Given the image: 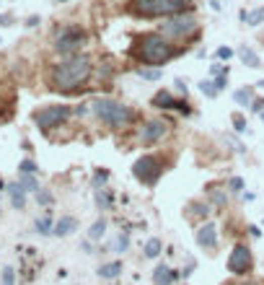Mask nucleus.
Wrapping results in <instances>:
<instances>
[{"label": "nucleus", "mask_w": 264, "mask_h": 285, "mask_svg": "<svg viewBox=\"0 0 264 285\" xmlns=\"http://www.w3.org/2000/svg\"><path fill=\"white\" fill-rule=\"evenodd\" d=\"M215 86H217V91H223L228 86V75H215Z\"/></svg>", "instance_id": "obj_37"}, {"label": "nucleus", "mask_w": 264, "mask_h": 285, "mask_svg": "<svg viewBox=\"0 0 264 285\" xmlns=\"http://www.w3.org/2000/svg\"><path fill=\"white\" fill-rule=\"evenodd\" d=\"M176 86H179V91L187 96V86H184V80H182V78H176Z\"/></svg>", "instance_id": "obj_40"}, {"label": "nucleus", "mask_w": 264, "mask_h": 285, "mask_svg": "<svg viewBox=\"0 0 264 285\" xmlns=\"http://www.w3.org/2000/svg\"><path fill=\"white\" fill-rule=\"evenodd\" d=\"M6 189H8V197H11V205L16 210H24L26 208V189L21 187V182H11Z\"/></svg>", "instance_id": "obj_12"}, {"label": "nucleus", "mask_w": 264, "mask_h": 285, "mask_svg": "<svg viewBox=\"0 0 264 285\" xmlns=\"http://www.w3.org/2000/svg\"><path fill=\"white\" fill-rule=\"evenodd\" d=\"M34 194H36V202H39V205H44V208H50V205L55 202V197H52V192H50V189H41V187H39Z\"/></svg>", "instance_id": "obj_24"}, {"label": "nucleus", "mask_w": 264, "mask_h": 285, "mask_svg": "<svg viewBox=\"0 0 264 285\" xmlns=\"http://www.w3.org/2000/svg\"><path fill=\"white\" fill-rule=\"evenodd\" d=\"M261 122H264V112H261Z\"/></svg>", "instance_id": "obj_45"}, {"label": "nucleus", "mask_w": 264, "mask_h": 285, "mask_svg": "<svg viewBox=\"0 0 264 285\" xmlns=\"http://www.w3.org/2000/svg\"><path fill=\"white\" fill-rule=\"evenodd\" d=\"M88 42V34L85 29L75 26V24H68V26H60L55 31V50L62 52V55H75L83 45Z\"/></svg>", "instance_id": "obj_6"}, {"label": "nucleus", "mask_w": 264, "mask_h": 285, "mask_svg": "<svg viewBox=\"0 0 264 285\" xmlns=\"http://www.w3.org/2000/svg\"><path fill=\"white\" fill-rule=\"evenodd\" d=\"M189 210H192V215H197V218H207L210 215V205L205 202H189Z\"/></svg>", "instance_id": "obj_27"}, {"label": "nucleus", "mask_w": 264, "mask_h": 285, "mask_svg": "<svg viewBox=\"0 0 264 285\" xmlns=\"http://www.w3.org/2000/svg\"><path fill=\"white\" fill-rule=\"evenodd\" d=\"M0 26H11V18L3 16V13H0Z\"/></svg>", "instance_id": "obj_41"}, {"label": "nucleus", "mask_w": 264, "mask_h": 285, "mask_svg": "<svg viewBox=\"0 0 264 285\" xmlns=\"http://www.w3.org/2000/svg\"><path fill=\"white\" fill-rule=\"evenodd\" d=\"M228 270L236 275V277H246L251 270H254V254L246 244H236L231 257H228Z\"/></svg>", "instance_id": "obj_9"}, {"label": "nucleus", "mask_w": 264, "mask_h": 285, "mask_svg": "<svg viewBox=\"0 0 264 285\" xmlns=\"http://www.w3.org/2000/svg\"><path fill=\"white\" fill-rule=\"evenodd\" d=\"M94 73V62L88 55H70L68 60L57 62L52 73H50V86L55 91H62V94H70L75 89L91 78Z\"/></svg>", "instance_id": "obj_2"}, {"label": "nucleus", "mask_w": 264, "mask_h": 285, "mask_svg": "<svg viewBox=\"0 0 264 285\" xmlns=\"http://www.w3.org/2000/svg\"><path fill=\"white\" fill-rule=\"evenodd\" d=\"M249 233H251V238H259V236H261V231H259L256 226H249Z\"/></svg>", "instance_id": "obj_39"}, {"label": "nucleus", "mask_w": 264, "mask_h": 285, "mask_svg": "<svg viewBox=\"0 0 264 285\" xmlns=\"http://www.w3.org/2000/svg\"><path fill=\"white\" fill-rule=\"evenodd\" d=\"M150 106H156V109H176V106H179V101L171 96V91H163V89H161L158 94H153Z\"/></svg>", "instance_id": "obj_15"}, {"label": "nucleus", "mask_w": 264, "mask_h": 285, "mask_svg": "<svg viewBox=\"0 0 264 285\" xmlns=\"http://www.w3.org/2000/svg\"><path fill=\"white\" fill-rule=\"evenodd\" d=\"M91 112L96 114L99 122H104L109 127H117V130L129 127L132 122L138 119V114H135V109L132 106H127L122 101H114L109 96H99L96 101H91Z\"/></svg>", "instance_id": "obj_4"}, {"label": "nucleus", "mask_w": 264, "mask_h": 285, "mask_svg": "<svg viewBox=\"0 0 264 285\" xmlns=\"http://www.w3.org/2000/svg\"><path fill=\"white\" fill-rule=\"evenodd\" d=\"M34 228H36V233H41V236H50V233H55V223H52V218H50V215H41V218H36Z\"/></svg>", "instance_id": "obj_18"}, {"label": "nucleus", "mask_w": 264, "mask_h": 285, "mask_svg": "<svg viewBox=\"0 0 264 285\" xmlns=\"http://www.w3.org/2000/svg\"><path fill=\"white\" fill-rule=\"evenodd\" d=\"M158 31L168 39H192L200 34V21H197L194 11H184V13H176L163 18V24L158 26Z\"/></svg>", "instance_id": "obj_5"}, {"label": "nucleus", "mask_w": 264, "mask_h": 285, "mask_svg": "<svg viewBox=\"0 0 264 285\" xmlns=\"http://www.w3.org/2000/svg\"><path fill=\"white\" fill-rule=\"evenodd\" d=\"M261 21H264V6H261V8H256L254 13H249L244 24H246V26H261Z\"/></svg>", "instance_id": "obj_26"}, {"label": "nucleus", "mask_w": 264, "mask_h": 285, "mask_svg": "<svg viewBox=\"0 0 264 285\" xmlns=\"http://www.w3.org/2000/svg\"><path fill=\"white\" fill-rule=\"evenodd\" d=\"M75 228H78V218H73V215H62L60 221L55 223V236L65 238V236H70Z\"/></svg>", "instance_id": "obj_14"}, {"label": "nucleus", "mask_w": 264, "mask_h": 285, "mask_svg": "<svg viewBox=\"0 0 264 285\" xmlns=\"http://www.w3.org/2000/svg\"><path fill=\"white\" fill-rule=\"evenodd\" d=\"M60 3H65V0H60Z\"/></svg>", "instance_id": "obj_46"}, {"label": "nucleus", "mask_w": 264, "mask_h": 285, "mask_svg": "<svg viewBox=\"0 0 264 285\" xmlns=\"http://www.w3.org/2000/svg\"><path fill=\"white\" fill-rule=\"evenodd\" d=\"M104 233H106V221H104V218H99V221L91 226V231H88V238H91V241H99Z\"/></svg>", "instance_id": "obj_22"}, {"label": "nucleus", "mask_w": 264, "mask_h": 285, "mask_svg": "<svg viewBox=\"0 0 264 285\" xmlns=\"http://www.w3.org/2000/svg\"><path fill=\"white\" fill-rule=\"evenodd\" d=\"M163 244H161V238H148V244H145V257L148 259H156L161 254Z\"/></svg>", "instance_id": "obj_19"}, {"label": "nucleus", "mask_w": 264, "mask_h": 285, "mask_svg": "<svg viewBox=\"0 0 264 285\" xmlns=\"http://www.w3.org/2000/svg\"><path fill=\"white\" fill-rule=\"evenodd\" d=\"M233 55H236V52H233L231 47H220V50L215 52V57H217V60H226V62H228V60H231Z\"/></svg>", "instance_id": "obj_33"}, {"label": "nucleus", "mask_w": 264, "mask_h": 285, "mask_svg": "<svg viewBox=\"0 0 264 285\" xmlns=\"http://www.w3.org/2000/svg\"><path fill=\"white\" fill-rule=\"evenodd\" d=\"M96 205L101 210H109V208H112V197H109L104 189H96Z\"/></svg>", "instance_id": "obj_29"}, {"label": "nucleus", "mask_w": 264, "mask_h": 285, "mask_svg": "<svg viewBox=\"0 0 264 285\" xmlns=\"http://www.w3.org/2000/svg\"><path fill=\"white\" fill-rule=\"evenodd\" d=\"M166 133H168V122L166 119H148L140 127L138 140H140V145H153V143H158Z\"/></svg>", "instance_id": "obj_10"}, {"label": "nucleus", "mask_w": 264, "mask_h": 285, "mask_svg": "<svg viewBox=\"0 0 264 285\" xmlns=\"http://www.w3.org/2000/svg\"><path fill=\"white\" fill-rule=\"evenodd\" d=\"M233 99H236L238 106H249V104L254 101V91H251V89H238V91L233 94Z\"/></svg>", "instance_id": "obj_20"}, {"label": "nucleus", "mask_w": 264, "mask_h": 285, "mask_svg": "<svg viewBox=\"0 0 264 285\" xmlns=\"http://www.w3.org/2000/svg\"><path fill=\"white\" fill-rule=\"evenodd\" d=\"M88 112H91V104H78V106H75V114H78V117H83V114H88Z\"/></svg>", "instance_id": "obj_38"}, {"label": "nucleus", "mask_w": 264, "mask_h": 285, "mask_svg": "<svg viewBox=\"0 0 264 285\" xmlns=\"http://www.w3.org/2000/svg\"><path fill=\"white\" fill-rule=\"evenodd\" d=\"M3 285H16V272L11 267L3 270Z\"/></svg>", "instance_id": "obj_35"}, {"label": "nucleus", "mask_w": 264, "mask_h": 285, "mask_svg": "<svg viewBox=\"0 0 264 285\" xmlns=\"http://www.w3.org/2000/svg\"><path fill=\"white\" fill-rule=\"evenodd\" d=\"M236 285H259V282H254V280H241V282H236Z\"/></svg>", "instance_id": "obj_43"}, {"label": "nucleus", "mask_w": 264, "mask_h": 285, "mask_svg": "<svg viewBox=\"0 0 264 285\" xmlns=\"http://www.w3.org/2000/svg\"><path fill=\"white\" fill-rule=\"evenodd\" d=\"M228 189H231L233 194L244 192V179H241V177H231V182H228Z\"/></svg>", "instance_id": "obj_32"}, {"label": "nucleus", "mask_w": 264, "mask_h": 285, "mask_svg": "<svg viewBox=\"0 0 264 285\" xmlns=\"http://www.w3.org/2000/svg\"><path fill=\"white\" fill-rule=\"evenodd\" d=\"M179 275H182V272L171 270L168 265H158L156 272H153V282H156V285H171V282L179 280Z\"/></svg>", "instance_id": "obj_13"}, {"label": "nucleus", "mask_w": 264, "mask_h": 285, "mask_svg": "<svg viewBox=\"0 0 264 285\" xmlns=\"http://www.w3.org/2000/svg\"><path fill=\"white\" fill-rule=\"evenodd\" d=\"M259 86H264V80H259Z\"/></svg>", "instance_id": "obj_44"}, {"label": "nucleus", "mask_w": 264, "mask_h": 285, "mask_svg": "<svg viewBox=\"0 0 264 285\" xmlns=\"http://www.w3.org/2000/svg\"><path fill=\"white\" fill-rule=\"evenodd\" d=\"M251 112H256V114L264 112V99H254V101H251Z\"/></svg>", "instance_id": "obj_36"}, {"label": "nucleus", "mask_w": 264, "mask_h": 285, "mask_svg": "<svg viewBox=\"0 0 264 285\" xmlns=\"http://www.w3.org/2000/svg\"><path fill=\"white\" fill-rule=\"evenodd\" d=\"M182 52H184V47L171 45V39L163 36L161 31H145L129 47V55L140 65H150V68H161V65L171 62L173 57H179Z\"/></svg>", "instance_id": "obj_1"}, {"label": "nucleus", "mask_w": 264, "mask_h": 285, "mask_svg": "<svg viewBox=\"0 0 264 285\" xmlns=\"http://www.w3.org/2000/svg\"><path fill=\"white\" fill-rule=\"evenodd\" d=\"M106 179H109V171H106V169H96V174H94V187L99 189Z\"/></svg>", "instance_id": "obj_31"}, {"label": "nucleus", "mask_w": 264, "mask_h": 285, "mask_svg": "<svg viewBox=\"0 0 264 285\" xmlns=\"http://www.w3.org/2000/svg\"><path fill=\"white\" fill-rule=\"evenodd\" d=\"M194 238H197V247H202V249H217V228H215V223L205 221L200 228H197Z\"/></svg>", "instance_id": "obj_11"}, {"label": "nucleus", "mask_w": 264, "mask_h": 285, "mask_svg": "<svg viewBox=\"0 0 264 285\" xmlns=\"http://www.w3.org/2000/svg\"><path fill=\"white\" fill-rule=\"evenodd\" d=\"M200 91H202V94H205L207 99H215V96L220 94V91H217V86H215V80H210V78L200 83Z\"/></svg>", "instance_id": "obj_25"}, {"label": "nucleus", "mask_w": 264, "mask_h": 285, "mask_svg": "<svg viewBox=\"0 0 264 285\" xmlns=\"http://www.w3.org/2000/svg\"><path fill=\"white\" fill-rule=\"evenodd\" d=\"M75 112L73 106H68V104H50V106H41V109H36L34 112V122H36V127L39 130H52V127H60L62 122H68V117Z\"/></svg>", "instance_id": "obj_8"}, {"label": "nucleus", "mask_w": 264, "mask_h": 285, "mask_svg": "<svg viewBox=\"0 0 264 285\" xmlns=\"http://www.w3.org/2000/svg\"><path fill=\"white\" fill-rule=\"evenodd\" d=\"M39 24V16H31L29 21H26V26H36Z\"/></svg>", "instance_id": "obj_42"}, {"label": "nucleus", "mask_w": 264, "mask_h": 285, "mask_svg": "<svg viewBox=\"0 0 264 285\" xmlns=\"http://www.w3.org/2000/svg\"><path fill=\"white\" fill-rule=\"evenodd\" d=\"M119 275H122V262H109V265L99 267V277H104V280H114Z\"/></svg>", "instance_id": "obj_17"}, {"label": "nucleus", "mask_w": 264, "mask_h": 285, "mask_svg": "<svg viewBox=\"0 0 264 285\" xmlns=\"http://www.w3.org/2000/svg\"><path fill=\"white\" fill-rule=\"evenodd\" d=\"M238 57H241V62H244L246 68H254V70H259V68H261V60H259V55H256L251 47H246V45L238 50Z\"/></svg>", "instance_id": "obj_16"}, {"label": "nucleus", "mask_w": 264, "mask_h": 285, "mask_svg": "<svg viewBox=\"0 0 264 285\" xmlns=\"http://www.w3.org/2000/svg\"><path fill=\"white\" fill-rule=\"evenodd\" d=\"M18 182H21V187H24L26 192H36L39 189V182L34 179V174H21Z\"/></svg>", "instance_id": "obj_23"}, {"label": "nucleus", "mask_w": 264, "mask_h": 285, "mask_svg": "<svg viewBox=\"0 0 264 285\" xmlns=\"http://www.w3.org/2000/svg\"><path fill=\"white\" fill-rule=\"evenodd\" d=\"M192 0H127L124 11L138 18H168L176 13L192 11Z\"/></svg>", "instance_id": "obj_3"}, {"label": "nucleus", "mask_w": 264, "mask_h": 285, "mask_svg": "<svg viewBox=\"0 0 264 285\" xmlns=\"http://www.w3.org/2000/svg\"><path fill=\"white\" fill-rule=\"evenodd\" d=\"M135 73H138L143 80H161V75H163L161 68H138Z\"/></svg>", "instance_id": "obj_21"}, {"label": "nucleus", "mask_w": 264, "mask_h": 285, "mask_svg": "<svg viewBox=\"0 0 264 285\" xmlns=\"http://www.w3.org/2000/svg\"><path fill=\"white\" fill-rule=\"evenodd\" d=\"M18 171L21 174H36L39 169H36V164L31 158H24V161H21V166H18Z\"/></svg>", "instance_id": "obj_30"}, {"label": "nucleus", "mask_w": 264, "mask_h": 285, "mask_svg": "<svg viewBox=\"0 0 264 285\" xmlns=\"http://www.w3.org/2000/svg\"><path fill=\"white\" fill-rule=\"evenodd\" d=\"M163 174V161L158 156H153V153H145V156H140L135 164H132V177H135L140 184L145 187H153Z\"/></svg>", "instance_id": "obj_7"}, {"label": "nucleus", "mask_w": 264, "mask_h": 285, "mask_svg": "<svg viewBox=\"0 0 264 285\" xmlns=\"http://www.w3.org/2000/svg\"><path fill=\"white\" fill-rule=\"evenodd\" d=\"M231 122H233V127H236V133H246V117L241 114V112H233V117H231Z\"/></svg>", "instance_id": "obj_28"}, {"label": "nucleus", "mask_w": 264, "mask_h": 285, "mask_svg": "<svg viewBox=\"0 0 264 285\" xmlns=\"http://www.w3.org/2000/svg\"><path fill=\"white\" fill-rule=\"evenodd\" d=\"M129 249V236L127 233H119V238H117V252H127Z\"/></svg>", "instance_id": "obj_34"}]
</instances>
